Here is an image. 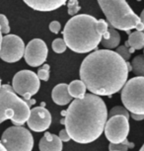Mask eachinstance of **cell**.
I'll return each instance as SVG.
<instances>
[{"instance_id":"34","label":"cell","mask_w":144,"mask_h":151,"mask_svg":"<svg viewBox=\"0 0 144 151\" xmlns=\"http://www.w3.org/2000/svg\"><path fill=\"white\" fill-rule=\"evenodd\" d=\"M139 151H144V143H143V145L141 146V148H140V150Z\"/></svg>"},{"instance_id":"22","label":"cell","mask_w":144,"mask_h":151,"mask_svg":"<svg viewBox=\"0 0 144 151\" xmlns=\"http://www.w3.org/2000/svg\"><path fill=\"white\" fill-rule=\"evenodd\" d=\"M52 50L56 53H62L66 50V44L63 39H55L52 42Z\"/></svg>"},{"instance_id":"3","label":"cell","mask_w":144,"mask_h":151,"mask_svg":"<svg viewBox=\"0 0 144 151\" xmlns=\"http://www.w3.org/2000/svg\"><path fill=\"white\" fill-rule=\"evenodd\" d=\"M96 23L97 19L88 14H79L69 19L62 32L66 47L77 53H87L97 48L102 36Z\"/></svg>"},{"instance_id":"2","label":"cell","mask_w":144,"mask_h":151,"mask_svg":"<svg viewBox=\"0 0 144 151\" xmlns=\"http://www.w3.org/2000/svg\"><path fill=\"white\" fill-rule=\"evenodd\" d=\"M108 118V110L104 100L89 93L83 98L71 102L66 111L63 124L72 140L87 144L100 137Z\"/></svg>"},{"instance_id":"4","label":"cell","mask_w":144,"mask_h":151,"mask_svg":"<svg viewBox=\"0 0 144 151\" xmlns=\"http://www.w3.org/2000/svg\"><path fill=\"white\" fill-rule=\"evenodd\" d=\"M109 24L115 29L129 32L132 29L143 32L144 26L139 16L133 12L125 0H98Z\"/></svg>"},{"instance_id":"6","label":"cell","mask_w":144,"mask_h":151,"mask_svg":"<svg viewBox=\"0 0 144 151\" xmlns=\"http://www.w3.org/2000/svg\"><path fill=\"white\" fill-rule=\"evenodd\" d=\"M120 98L128 112L144 115V77L136 76L126 81L121 89Z\"/></svg>"},{"instance_id":"28","label":"cell","mask_w":144,"mask_h":151,"mask_svg":"<svg viewBox=\"0 0 144 151\" xmlns=\"http://www.w3.org/2000/svg\"><path fill=\"white\" fill-rule=\"evenodd\" d=\"M49 30L50 32H52L53 34H58L59 32H60V23H59L58 21H52V23L49 24Z\"/></svg>"},{"instance_id":"26","label":"cell","mask_w":144,"mask_h":151,"mask_svg":"<svg viewBox=\"0 0 144 151\" xmlns=\"http://www.w3.org/2000/svg\"><path fill=\"white\" fill-rule=\"evenodd\" d=\"M115 52H117L120 56H121V58L125 59V61H128L129 58H130V55H131V53L129 52V50L125 47V45H120V47H117Z\"/></svg>"},{"instance_id":"1","label":"cell","mask_w":144,"mask_h":151,"mask_svg":"<svg viewBox=\"0 0 144 151\" xmlns=\"http://www.w3.org/2000/svg\"><path fill=\"white\" fill-rule=\"evenodd\" d=\"M128 61L111 50L87 55L80 66V78L91 94L111 96L120 92L128 77Z\"/></svg>"},{"instance_id":"36","label":"cell","mask_w":144,"mask_h":151,"mask_svg":"<svg viewBox=\"0 0 144 151\" xmlns=\"http://www.w3.org/2000/svg\"><path fill=\"white\" fill-rule=\"evenodd\" d=\"M138 1H140V0H138Z\"/></svg>"},{"instance_id":"30","label":"cell","mask_w":144,"mask_h":151,"mask_svg":"<svg viewBox=\"0 0 144 151\" xmlns=\"http://www.w3.org/2000/svg\"><path fill=\"white\" fill-rule=\"evenodd\" d=\"M130 116L134 121H142L144 119V115H136V114H130Z\"/></svg>"},{"instance_id":"18","label":"cell","mask_w":144,"mask_h":151,"mask_svg":"<svg viewBox=\"0 0 144 151\" xmlns=\"http://www.w3.org/2000/svg\"><path fill=\"white\" fill-rule=\"evenodd\" d=\"M87 88L81 80H74L68 84V92L74 99H81L86 95Z\"/></svg>"},{"instance_id":"32","label":"cell","mask_w":144,"mask_h":151,"mask_svg":"<svg viewBox=\"0 0 144 151\" xmlns=\"http://www.w3.org/2000/svg\"><path fill=\"white\" fill-rule=\"evenodd\" d=\"M2 41H3V36H2V32H1V29H0V48H1Z\"/></svg>"},{"instance_id":"29","label":"cell","mask_w":144,"mask_h":151,"mask_svg":"<svg viewBox=\"0 0 144 151\" xmlns=\"http://www.w3.org/2000/svg\"><path fill=\"white\" fill-rule=\"evenodd\" d=\"M58 137L60 138V140L61 141H64V142H67V141H69L70 139V135L68 134V132H66V129H62V130H60V132H59V135H58Z\"/></svg>"},{"instance_id":"24","label":"cell","mask_w":144,"mask_h":151,"mask_svg":"<svg viewBox=\"0 0 144 151\" xmlns=\"http://www.w3.org/2000/svg\"><path fill=\"white\" fill-rule=\"evenodd\" d=\"M49 64H44L43 66L41 68H39L38 70V77L39 80H43V81H47L49 78Z\"/></svg>"},{"instance_id":"8","label":"cell","mask_w":144,"mask_h":151,"mask_svg":"<svg viewBox=\"0 0 144 151\" xmlns=\"http://www.w3.org/2000/svg\"><path fill=\"white\" fill-rule=\"evenodd\" d=\"M41 82L38 75L31 70H21L15 74L12 80L14 92L22 96L29 105L31 98L39 92Z\"/></svg>"},{"instance_id":"14","label":"cell","mask_w":144,"mask_h":151,"mask_svg":"<svg viewBox=\"0 0 144 151\" xmlns=\"http://www.w3.org/2000/svg\"><path fill=\"white\" fill-rule=\"evenodd\" d=\"M39 151H62V141L58 135L47 132L39 140Z\"/></svg>"},{"instance_id":"9","label":"cell","mask_w":144,"mask_h":151,"mask_svg":"<svg viewBox=\"0 0 144 151\" xmlns=\"http://www.w3.org/2000/svg\"><path fill=\"white\" fill-rule=\"evenodd\" d=\"M129 129V119L123 116H115L110 118L106 122L104 132L110 143L118 144L128 137Z\"/></svg>"},{"instance_id":"13","label":"cell","mask_w":144,"mask_h":151,"mask_svg":"<svg viewBox=\"0 0 144 151\" xmlns=\"http://www.w3.org/2000/svg\"><path fill=\"white\" fill-rule=\"evenodd\" d=\"M23 1L36 11L50 12L63 6L67 0H23Z\"/></svg>"},{"instance_id":"16","label":"cell","mask_w":144,"mask_h":151,"mask_svg":"<svg viewBox=\"0 0 144 151\" xmlns=\"http://www.w3.org/2000/svg\"><path fill=\"white\" fill-rule=\"evenodd\" d=\"M125 47H129V52L132 53L135 50H141L144 47V33L135 31L128 37L125 42Z\"/></svg>"},{"instance_id":"31","label":"cell","mask_w":144,"mask_h":151,"mask_svg":"<svg viewBox=\"0 0 144 151\" xmlns=\"http://www.w3.org/2000/svg\"><path fill=\"white\" fill-rule=\"evenodd\" d=\"M139 18H140V21L142 22V24H143V26H144V9L142 10V12H141L140 16H139ZM143 31H144V30H143Z\"/></svg>"},{"instance_id":"25","label":"cell","mask_w":144,"mask_h":151,"mask_svg":"<svg viewBox=\"0 0 144 151\" xmlns=\"http://www.w3.org/2000/svg\"><path fill=\"white\" fill-rule=\"evenodd\" d=\"M0 29H1L2 34H6V35H8L10 32L9 22H8L7 17L3 15V14H0Z\"/></svg>"},{"instance_id":"11","label":"cell","mask_w":144,"mask_h":151,"mask_svg":"<svg viewBox=\"0 0 144 151\" xmlns=\"http://www.w3.org/2000/svg\"><path fill=\"white\" fill-rule=\"evenodd\" d=\"M47 47L43 40L34 39L25 47L24 58L27 64L32 67L41 66L47 58Z\"/></svg>"},{"instance_id":"20","label":"cell","mask_w":144,"mask_h":151,"mask_svg":"<svg viewBox=\"0 0 144 151\" xmlns=\"http://www.w3.org/2000/svg\"><path fill=\"white\" fill-rule=\"evenodd\" d=\"M134 143L129 142L128 139H125L123 142L118 144H114V143H110L109 145V149L110 151H128V149H132L134 148Z\"/></svg>"},{"instance_id":"35","label":"cell","mask_w":144,"mask_h":151,"mask_svg":"<svg viewBox=\"0 0 144 151\" xmlns=\"http://www.w3.org/2000/svg\"><path fill=\"white\" fill-rule=\"evenodd\" d=\"M0 88H1V79H0Z\"/></svg>"},{"instance_id":"12","label":"cell","mask_w":144,"mask_h":151,"mask_svg":"<svg viewBox=\"0 0 144 151\" xmlns=\"http://www.w3.org/2000/svg\"><path fill=\"white\" fill-rule=\"evenodd\" d=\"M28 127L35 132H43L52 124V115L44 107H35L30 111L27 121Z\"/></svg>"},{"instance_id":"19","label":"cell","mask_w":144,"mask_h":151,"mask_svg":"<svg viewBox=\"0 0 144 151\" xmlns=\"http://www.w3.org/2000/svg\"><path fill=\"white\" fill-rule=\"evenodd\" d=\"M131 71L136 76L144 77V55H137L131 62Z\"/></svg>"},{"instance_id":"27","label":"cell","mask_w":144,"mask_h":151,"mask_svg":"<svg viewBox=\"0 0 144 151\" xmlns=\"http://www.w3.org/2000/svg\"><path fill=\"white\" fill-rule=\"evenodd\" d=\"M96 28H97L98 33L100 34L101 36H103L104 34L108 31L109 24H108V22L105 21L104 19H100V20H97V23H96Z\"/></svg>"},{"instance_id":"7","label":"cell","mask_w":144,"mask_h":151,"mask_svg":"<svg viewBox=\"0 0 144 151\" xmlns=\"http://www.w3.org/2000/svg\"><path fill=\"white\" fill-rule=\"evenodd\" d=\"M0 142L7 151H32L34 147L32 133L25 127L17 125L8 127Z\"/></svg>"},{"instance_id":"10","label":"cell","mask_w":144,"mask_h":151,"mask_svg":"<svg viewBox=\"0 0 144 151\" xmlns=\"http://www.w3.org/2000/svg\"><path fill=\"white\" fill-rule=\"evenodd\" d=\"M25 44L20 37L16 35H6L3 37L0 58L5 62H17L23 58L25 52Z\"/></svg>"},{"instance_id":"17","label":"cell","mask_w":144,"mask_h":151,"mask_svg":"<svg viewBox=\"0 0 144 151\" xmlns=\"http://www.w3.org/2000/svg\"><path fill=\"white\" fill-rule=\"evenodd\" d=\"M108 32H109V37L107 39H102V45L104 47H106V50H112L118 47L120 42V35L118 34V32L115 29L114 27H112L109 24L108 28Z\"/></svg>"},{"instance_id":"23","label":"cell","mask_w":144,"mask_h":151,"mask_svg":"<svg viewBox=\"0 0 144 151\" xmlns=\"http://www.w3.org/2000/svg\"><path fill=\"white\" fill-rule=\"evenodd\" d=\"M67 9L70 16H75L81 10V6L79 5L78 0H68L67 1Z\"/></svg>"},{"instance_id":"15","label":"cell","mask_w":144,"mask_h":151,"mask_svg":"<svg viewBox=\"0 0 144 151\" xmlns=\"http://www.w3.org/2000/svg\"><path fill=\"white\" fill-rule=\"evenodd\" d=\"M52 101L59 106H65L72 101V97L68 92V84L60 83L52 89Z\"/></svg>"},{"instance_id":"33","label":"cell","mask_w":144,"mask_h":151,"mask_svg":"<svg viewBox=\"0 0 144 151\" xmlns=\"http://www.w3.org/2000/svg\"><path fill=\"white\" fill-rule=\"evenodd\" d=\"M0 151H7L6 149H5V147L2 145V143L0 142Z\"/></svg>"},{"instance_id":"21","label":"cell","mask_w":144,"mask_h":151,"mask_svg":"<svg viewBox=\"0 0 144 151\" xmlns=\"http://www.w3.org/2000/svg\"><path fill=\"white\" fill-rule=\"evenodd\" d=\"M125 116V118H128L129 119L128 111L123 106H115V107L112 108L111 111H110L108 116L112 118V116Z\"/></svg>"},{"instance_id":"5","label":"cell","mask_w":144,"mask_h":151,"mask_svg":"<svg viewBox=\"0 0 144 151\" xmlns=\"http://www.w3.org/2000/svg\"><path fill=\"white\" fill-rule=\"evenodd\" d=\"M30 111L29 103L19 98L10 85H2L0 88V124L11 119L14 125L22 127L27 122Z\"/></svg>"}]
</instances>
